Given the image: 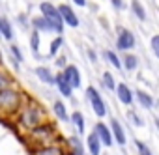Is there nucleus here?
<instances>
[{"instance_id": "13", "label": "nucleus", "mask_w": 159, "mask_h": 155, "mask_svg": "<svg viewBox=\"0 0 159 155\" xmlns=\"http://www.w3.org/2000/svg\"><path fill=\"white\" fill-rule=\"evenodd\" d=\"M30 24H32V28H34V30H38L39 34H43V32H54V34H56L54 24H52L49 19H45L41 13H39L38 17H32V19H30Z\"/></svg>"}, {"instance_id": "6", "label": "nucleus", "mask_w": 159, "mask_h": 155, "mask_svg": "<svg viewBox=\"0 0 159 155\" xmlns=\"http://www.w3.org/2000/svg\"><path fill=\"white\" fill-rule=\"evenodd\" d=\"M135 34L127 28H120L118 30V38H116V49L122 52H127L135 47Z\"/></svg>"}, {"instance_id": "12", "label": "nucleus", "mask_w": 159, "mask_h": 155, "mask_svg": "<svg viewBox=\"0 0 159 155\" xmlns=\"http://www.w3.org/2000/svg\"><path fill=\"white\" fill-rule=\"evenodd\" d=\"M66 151H69L67 155H84V144L77 135H71L66 138Z\"/></svg>"}, {"instance_id": "34", "label": "nucleus", "mask_w": 159, "mask_h": 155, "mask_svg": "<svg viewBox=\"0 0 159 155\" xmlns=\"http://www.w3.org/2000/svg\"><path fill=\"white\" fill-rule=\"evenodd\" d=\"M114 10H124V0H111Z\"/></svg>"}, {"instance_id": "5", "label": "nucleus", "mask_w": 159, "mask_h": 155, "mask_svg": "<svg viewBox=\"0 0 159 155\" xmlns=\"http://www.w3.org/2000/svg\"><path fill=\"white\" fill-rule=\"evenodd\" d=\"M86 99H88V103H90V107H92V112H94L98 118H105V116H107V105H105L101 94L98 92V88L88 86V88H86Z\"/></svg>"}, {"instance_id": "32", "label": "nucleus", "mask_w": 159, "mask_h": 155, "mask_svg": "<svg viewBox=\"0 0 159 155\" xmlns=\"http://www.w3.org/2000/svg\"><path fill=\"white\" fill-rule=\"evenodd\" d=\"M129 118H131V122H133L135 125H142V123H144V122L137 116V112H129Z\"/></svg>"}, {"instance_id": "25", "label": "nucleus", "mask_w": 159, "mask_h": 155, "mask_svg": "<svg viewBox=\"0 0 159 155\" xmlns=\"http://www.w3.org/2000/svg\"><path fill=\"white\" fill-rule=\"evenodd\" d=\"M131 10H133V13L137 15L139 21H146V10L139 0H131Z\"/></svg>"}, {"instance_id": "22", "label": "nucleus", "mask_w": 159, "mask_h": 155, "mask_svg": "<svg viewBox=\"0 0 159 155\" xmlns=\"http://www.w3.org/2000/svg\"><path fill=\"white\" fill-rule=\"evenodd\" d=\"M122 65H124V69H127V71H135V69L139 67V58H137V54H131V52L124 54Z\"/></svg>"}, {"instance_id": "27", "label": "nucleus", "mask_w": 159, "mask_h": 155, "mask_svg": "<svg viewBox=\"0 0 159 155\" xmlns=\"http://www.w3.org/2000/svg\"><path fill=\"white\" fill-rule=\"evenodd\" d=\"M101 79H103V86H105L107 90H114V88H116V81H114V77H112L111 71H105Z\"/></svg>"}, {"instance_id": "28", "label": "nucleus", "mask_w": 159, "mask_h": 155, "mask_svg": "<svg viewBox=\"0 0 159 155\" xmlns=\"http://www.w3.org/2000/svg\"><path fill=\"white\" fill-rule=\"evenodd\" d=\"M150 49H152L153 56L159 60V34H153V36L150 38Z\"/></svg>"}, {"instance_id": "21", "label": "nucleus", "mask_w": 159, "mask_h": 155, "mask_svg": "<svg viewBox=\"0 0 159 155\" xmlns=\"http://www.w3.org/2000/svg\"><path fill=\"white\" fill-rule=\"evenodd\" d=\"M52 114H54L60 122H69V114H67V108H66V105L62 103V99H58V101L52 103Z\"/></svg>"}, {"instance_id": "29", "label": "nucleus", "mask_w": 159, "mask_h": 155, "mask_svg": "<svg viewBox=\"0 0 159 155\" xmlns=\"http://www.w3.org/2000/svg\"><path fill=\"white\" fill-rule=\"evenodd\" d=\"M135 146H137V155H153L152 149H150L142 140H135Z\"/></svg>"}, {"instance_id": "36", "label": "nucleus", "mask_w": 159, "mask_h": 155, "mask_svg": "<svg viewBox=\"0 0 159 155\" xmlns=\"http://www.w3.org/2000/svg\"><path fill=\"white\" fill-rule=\"evenodd\" d=\"M88 56H90L92 62H96V52H94V51H88Z\"/></svg>"}, {"instance_id": "7", "label": "nucleus", "mask_w": 159, "mask_h": 155, "mask_svg": "<svg viewBox=\"0 0 159 155\" xmlns=\"http://www.w3.org/2000/svg\"><path fill=\"white\" fill-rule=\"evenodd\" d=\"M62 75L66 77V81L71 84V88H81L83 84V79H81V71H79V67L75 64H66V67L62 69Z\"/></svg>"}, {"instance_id": "2", "label": "nucleus", "mask_w": 159, "mask_h": 155, "mask_svg": "<svg viewBox=\"0 0 159 155\" xmlns=\"http://www.w3.org/2000/svg\"><path fill=\"white\" fill-rule=\"evenodd\" d=\"M25 94L19 88L8 86L4 90H0V116L2 118H13L17 116L19 108L25 103Z\"/></svg>"}, {"instance_id": "18", "label": "nucleus", "mask_w": 159, "mask_h": 155, "mask_svg": "<svg viewBox=\"0 0 159 155\" xmlns=\"http://www.w3.org/2000/svg\"><path fill=\"white\" fill-rule=\"evenodd\" d=\"M0 38L6 41L13 39V24L10 23L8 17H0Z\"/></svg>"}, {"instance_id": "9", "label": "nucleus", "mask_w": 159, "mask_h": 155, "mask_svg": "<svg viewBox=\"0 0 159 155\" xmlns=\"http://www.w3.org/2000/svg\"><path fill=\"white\" fill-rule=\"evenodd\" d=\"M94 133L99 136V140H101L103 146L111 148V146L114 144V138H112V133H111V125H107L105 122H98V123L94 125Z\"/></svg>"}, {"instance_id": "14", "label": "nucleus", "mask_w": 159, "mask_h": 155, "mask_svg": "<svg viewBox=\"0 0 159 155\" xmlns=\"http://www.w3.org/2000/svg\"><path fill=\"white\" fill-rule=\"evenodd\" d=\"M101 148H103V144H101V140H99V136L92 131L88 136H86V144H84V149L88 151V155H101Z\"/></svg>"}, {"instance_id": "33", "label": "nucleus", "mask_w": 159, "mask_h": 155, "mask_svg": "<svg viewBox=\"0 0 159 155\" xmlns=\"http://www.w3.org/2000/svg\"><path fill=\"white\" fill-rule=\"evenodd\" d=\"M54 58H56V65L64 69V67H66V64H67V60H66V56H54Z\"/></svg>"}, {"instance_id": "1", "label": "nucleus", "mask_w": 159, "mask_h": 155, "mask_svg": "<svg viewBox=\"0 0 159 155\" xmlns=\"http://www.w3.org/2000/svg\"><path fill=\"white\" fill-rule=\"evenodd\" d=\"M15 118H17V125L26 133V131L34 129L36 125H39L41 122H45V120H47V114H45L43 107H41L38 101H34V99H25V103H23V107L19 108V112H17Z\"/></svg>"}, {"instance_id": "35", "label": "nucleus", "mask_w": 159, "mask_h": 155, "mask_svg": "<svg viewBox=\"0 0 159 155\" xmlns=\"http://www.w3.org/2000/svg\"><path fill=\"white\" fill-rule=\"evenodd\" d=\"M73 4H75V6H81V8H83V6H86V0H73Z\"/></svg>"}, {"instance_id": "17", "label": "nucleus", "mask_w": 159, "mask_h": 155, "mask_svg": "<svg viewBox=\"0 0 159 155\" xmlns=\"http://www.w3.org/2000/svg\"><path fill=\"white\" fill-rule=\"evenodd\" d=\"M34 73H36V77L43 82V84H49V86H54V79H56V75L49 69V67H45V65H38L36 69H34Z\"/></svg>"}, {"instance_id": "26", "label": "nucleus", "mask_w": 159, "mask_h": 155, "mask_svg": "<svg viewBox=\"0 0 159 155\" xmlns=\"http://www.w3.org/2000/svg\"><path fill=\"white\" fill-rule=\"evenodd\" d=\"M30 49L36 52V56H39V32L32 28V34H30Z\"/></svg>"}, {"instance_id": "37", "label": "nucleus", "mask_w": 159, "mask_h": 155, "mask_svg": "<svg viewBox=\"0 0 159 155\" xmlns=\"http://www.w3.org/2000/svg\"><path fill=\"white\" fill-rule=\"evenodd\" d=\"M0 39H2V38H0Z\"/></svg>"}, {"instance_id": "24", "label": "nucleus", "mask_w": 159, "mask_h": 155, "mask_svg": "<svg viewBox=\"0 0 159 155\" xmlns=\"http://www.w3.org/2000/svg\"><path fill=\"white\" fill-rule=\"evenodd\" d=\"M103 58H105L111 65H114L116 69H122V58H120L114 51H105V52H103Z\"/></svg>"}, {"instance_id": "8", "label": "nucleus", "mask_w": 159, "mask_h": 155, "mask_svg": "<svg viewBox=\"0 0 159 155\" xmlns=\"http://www.w3.org/2000/svg\"><path fill=\"white\" fill-rule=\"evenodd\" d=\"M32 155H67V151H66V146L64 144L54 142V144L32 148Z\"/></svg>"}, {"instance_id": "20", "label": "nucleus", "mask_w": 159, "mask_h": 155, "mask_svg": "<svg viewBox=\"0 0 159 155\" xmlns=\"http://www.w3.org/2000/svg\"><path fill=\"white\" fill-rule=\"evenodd\" d=\"M69 122L75 125V129H77L79 135H84V131H86V123H84V116H83V112L75 110L73 114H69Z\"/></svg>"}, {"instance_id": "4", "label": "nucleus", "mask_w": 159, "mask_h": 155, "mask_svg": "<svg viewBox=\"0 0 159 155\" xmlns=\"http://www.w3.org/2000/svg\"><path fill=\"white\" fill-rule=\"evenodd\" d=\"M39 13L54 24L56 34H64V26H66V24H64L62 15H60V11H58V6H54V4H51V2H41V4H39Z\"/></svg>"}, {"instance_id": "11", "label": "nucleus", "mask_w": 159, "mask_h": 155, "mask_svg": "<svg viewBox=\"0 0 159 155\" xmlns=\"http://www.w3.org/2000/svg\"><path fill=\"white\" fill-rule=\"evenodd\" d=\"M114 92H116V97H118V101H120L122 105H125V107L133 105V101H135V95H133L131 88H129L125 82H116V88H114Z\"/></svg>"}, {"instance_id": "10", "label": "nucleus", "mask_w": 159, "mask_h": 155, "mask_svg": "<svg viewBox=\"0 0 159 155\" xmlns=\"http://www.w3.org/2000/svg\"><path fill=\"white\" fill-rule=\"evenodd\" d=\"M58 11L62 15V21L66 26H71V28H77L79 26V17L75 13V10L69 6V4H60L58 6Z\"/></svg>"}, {"instance_id": "31", "label": "nucleus", "mask_w": 159, "mask_h": 155, "mask_svg": "<svg viewBox=\"0 0 159 155\" xmlns=\"http://www.w3.org/2000/svg\"><path fill=\"white\" fill-rule=\"evenodd\" d=\"M10 49H11V54H13V58H15V60L21 64V62L25 60V58H23V52H21V49H19L15 43H11V47H10Z\"/></svg>"}, {"instance_id": "16", "label": "nucleus", "mask_w": 159, "mask_h": 155, "mask_svg": "<svg viewBox=\"0 0 159 155\" xmlns=\"http://www.w3.org/2000/svg\"><path fill=\"white\" fill-rule=\"evenodd\" d=\"M54 86H56V90L60 92V95H62V97H71V95H73V88H71V84L66 81V77L62 75V71L56 75V79H54Z\"/></svg>"}, {"instance_id": "19", "label": "nucleus", "mask_w": 159, "mask_h": 155, "mask_svg": "<svg viewBox=\"0 0 159 155\" xmlns=\"http://www.w3.org/2000/svg\"><path fill=\"white\" fill-rule=\"evenodd\" d=\"M133 95L137 97V103H139L140 107H144V108H153L155 101H153L152 94H148V92H144V90H137Z\"/></svg>"}, {"instance_id": "15", "label": "nucleus", "mask_w": 159, "mask_h": 155, "mask_svg": "<svg viewBox=\"0 0 159 155\" xmlns=\"http://www.w3.org/2000/svg\"><path fill=\"white\" fill-rule=\"evenodd\" d=\"M111 133H112V138H114V142L116 144H120V146H125V131H124V127H122V123L116 120V118H112L111 120Z\"/></svg>"}, {"instance_id": "23", "label": "nucleus", "mask_w": 159, "mask_h": 155, "mask_svg": "<svg viewBox=\"0 0 159 155\" xmlns=\"http://www.w3.org/2000/svg\"><path fill=\"white\" fill-rule=\"evenodd\" d=\"M62 45H64V34H58V36L52 39L51 47H49V56H51V58L58 56V51H60V47H62Z\"/></svg>"}, {"instance_id": "3", "label": "nucleus", "mask_w": 159, "mask_h": 155, "mask_svg": "<svg viewBox=\"0 0 159 155\" xmlns=\"http://www.w3.org/2000/svg\"><path fill=\"white\" fill-rule=\"evenodd\" d=\"M26 138L28 142L32 144V148H38V146H47V144H54L60 140V135L56 131V127L51 123V122H41L39 125H36L34 129L26 131Z\"/></svg>"}, {"instance_id": "30", "label": "nucleus", "mask_w": 159, "mask_h": 155, "mask_svg": "<svg viewBox=\"0 0 159 155\" xmlns=\"http://www.w3.org/2000/svg\"><path fill=\"white\" fill-rule=\"evenodd\" d=\"M8 86H11V79H10V75L4 69H0V90H4Z\"/></svg>"}]
</instances>
